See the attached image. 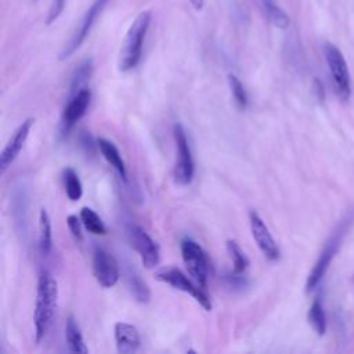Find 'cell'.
Here are the masks:
<instances>
[{"label": "cell", "instance_id": "cell-18", "mask_svg": "<svg viewBox=\"0 0 354 354\" xmlns=\"http://www.w3.org/2000/svg\"><path fill=\"white\" fill-rule=\"evenodd\" d=\"M65 339H66L68 350L71 353L86 354L88 351V348L84 343L83 335L80 332V328L72 315L68 317L66 324H65Z\"/></svg>", "mask_w": 354, "mask_h": 354}, {"label": "cell", "instance_id": "cell-19", "mask_svg": "<svg viewBox=\"0 0 354 354\" xmlns=\"http://www.w3.org/2000/svg\"><path fill=\"white\" fill-rule=\"evenodd\" d=\"M266 18L277 28L286 29L289 26V15L277 4L275 0H260Z\"/></svg>", "mask_w": 354, "mask_h": 354}, {"label": "cell", "instance_id": "cell-15", "mask_svg": "<svg viewBox=\"0 0 354 354\" xmlns=\"http://www.w3.org/2000/svg\"><path fill=\"white\" fill-rule=\"evenodd\" d=\"M124 279H126V285L129 288V290L131 292L133 297L138 301V303H148L151 299V290L147 285V282L141 278L140 272L131 266V264H126L124 266Z\"/></svg>", "mask_w": 354, "mask_h": 354}, {"label": "cell", "instance_id": "cell-22", "mask_svg": "<svg viewBox=\"0 0 354 354\" xmlns=\"http://www.w3.org/2000/svg\"><path fill=\"white\" fill-rule=\"evenodd\" d=\"M307 319L308 324L311 325V328L314 329V332L319 336H322L326 330V315L322 307V303L319 299H315L310 308H308V314H307Z\"/></svg>", "mask_w": 354, "mask_h": 354}, {"label": "cell", "instance_id": "cell-25", "mask_svg": "<svg viewBox=\"0 0 354 354\" xmlns=\"http://www.w3.org/2000/svg\"><path fill=\"white\" fill-rule=\"evenodd\" d=\"M228 86L232 94V98L239 109H245L248 105V93L245 90V86L239 80V77L234 73L228 75Z\"/></svg>", "mask_w": 354, "mask_h": 354}, {"label": "cell", "instance_id": "cell-10", "mask_svg": "<svg viewBox=\"0 0 354 354\" xmlns=\"http://www.w3.org/2000/svg\"><path fill=\"white\" fill-rule=\"evenodd\" d=\"M93 274L100 286L108 289L116 285L120 272L115 257L102 248H95L93 253Z\"/></svg>", "mask_w": 354, "mask_h": 354}, {"label": "cell", "instance_id": "cell-17", "mask_svg": "<svg viewBox=\"0 0 354 354\" xmlns=\"http://www.w3.org/2000/svg\"><path fill=\"white\" fill-rule=\"evenodd\" d=\"M93 75V59L86 58L83 59L73 71L71 76V84H69V95L72 97L77 91L87 87V83Z\"/></svg>", "mask_w": 354, "mask_h": 354}, {"label": "cell", "instance_id": "cell-30", "mask_svg": "<svg viewBox=\"0 0 354 354\" xmlns=\"http://www.w3.org/2000/svg\"><path fill=\"white\" fill-rule=\"evenodd\" d=\"M351 281H353V283H354V275H353V277H351Z\"/></svg>", "mask_w": 354, "mask_h": 354}, {"label": "cell", "instance_id": "cell-7", "mask_svg": "<svg viewBox=\"0 0 354 354\" xmlns=\"http://www.w3.org/2000/svg\"><path fill=\"white\" fill-rule=\"evenodd\" d=\"M108 1L109 0H93V3L88 6L86 12L83 14L80 22L75 28L72 36L69 37V40L65 43L64 48L61 50L59 59L69 58L84 43V40L90 35L93 26L95 25L98 17L102 14L104 8L106 7Z\"/></svg>", "mask_w": 354, "mask_h": 354}, {"label": "cell", "instance_id": "cell-21", "mask_svg": "<svg viewBox=\"0 0 354 354\" xmlns=\"http://www.w3.org/2000/svg\"><path fill=\"white\" fill-rule=\"evenodd\" d=\"M62 181H64V188L68 199L72 202H76L82 198L83 195V187L82 181L77 176V173L72 167H66L62 171Z\"/></svg>", "mask_w": 354, "mask_h": 354}, {"label": "cell", "instance_id": "cell-2", "mask_svg": "<svg viewBox=\"0 0 354 354\" xmlns=\"http://www.w3.org/2000/svg\"><path fill=\"white\" fill-rule=\"evenodd\" d=\"M354 223V209H350L348 212H346V214L337 221V224L335 225V228L332 230V232L329 234L315 264L313 266L307 281H306V292L310 293L311 290H314L318 283L321 282V279L324 278L325 272L328 271L335 254L337 253L339 248L342 246V242L347 234V231L350 230L351 224Z\"/></svg>", "mask_w": 354, "mask_h": 354}, {"label": "cell", "instance_id": "cell-13", "mask_svg": "<svg viewBox=\"0 0 354 354\" xmlns=\"http://www.w3.org/2000/svg\"><path fill=\"white\" fill-rule=\"evenodd\" d=\"M33 123H35L33 118H28L25 122H22L18 126V129L14 131L12 137L10 138V141L7 142L4 149L1 151V155H0L1 173H4L12 165V162L18 158V155H19L21 149L24 148V144L29 136V131H30Z\"/></svg>", "mask_w": 354, "mask_h": 354}, {"label": "cell", "instance_id": "cell-6", "mask_svg": "<svg viewBox=\"0 0 354 354\" xmlns=\"http://www.w3.org/2000/svg\"><path fill=\"white\" fill-rule=\"evenodd\" d=\"M155 278L163 283L173 286L177 290L191 295L206 311L212 310V303L206 289L201 288L194 279H189L180 268L166 267L155 272Z\"/></svg>", "mask_w": 354, "mask_h": 354}, {"label": "cell", "instance_id": "cell-29", "mask_svg": "<svg viewBox=\"0 0 354 354\" xmlns=\"http://www.w3.org/2000/svg\"><path fill=\"white\" fill-rule=\"evenodd\" d=\"M188 1L191 3V6H192L196 11L202 10V7H203V4H205V0H188Z\"/></svg>", "mask_w": 354, "mask_h": 354}, {"label": "cell", "instance_id": "cell-1", "mask_svg": "<svg viewBox=\"0 0 354 354\" xmlns=\"http://www.w3.org/2000/svg\"><path fill=\"white\" fill-rule=\"evenodd\" d=\"M58 300V283L55 278L48 271H41L37 278L36 288V301L33 311V325H35V342L39 344L47 335Z\"/></svg>", "mask_w": 354, "mask_h": 354}, {"label": "cell", "instance_id": "cell-28", "mask_svg": "<svg viewBox=\"0 0 354 354\" xmlns=\"http://www.w3.org/2000/svg\"><path fill=\"white\" fill-rule=\"evenodd\" d=\"M80 145L84 148L86 152H90V153H93L94 147H95L91 136L86 131H82V134H80Z\"/></svg>", "mask_w": 354, "mask_h": 354}, {"label": "cell", "instance_id": "cell-8", "mask_svg": "<svg viewBox=\"0 0 354 354\" xmlns=\"http://www.w3.org/2000/svg\"><path fill=\"white\" fill-rule=\"evenodd\" d=\"M173 137L176 144V165H174V180L180 185H188L194 178V159L189 148V142L187 138V133L183 127V124L176 123L173 126Z\"/></svg>", "mask_w": 354, "mask_h": 354}, {"label": "cell", "instance_id": "cell-20", "mask_svg": "<svg viewBox=\"0 0 354 354\" xmlns=\"http://www.w3.org/2000/svg\"><path fill=\"white\" fill-rule=\"evenodd\" d=\"M53 248V234H51V220L46 209L39 212V249L43 254H48Z\"/></svg>", "mask_w": 354, "mask_h": 354}, {"label": "cell", "instance_id": "cell-23", "mask_svg": "<svg viewBox=\"0 0 354 354\" xmlns=\"http://www.w3.org/2000/svg\"><path fill=\"white\" fill-rule=\"evenodd\" d=\"M80 220L83 223V227L94 234V235H105L106 234V227L102 223V220L100 218V216L90 207L84 206L80 209Z\"/></svg>", "mask_w": 354, "mask_h": 354}, {"label": "cell", "instance_id": "cell-27", "mask_svg": "<svg viewBox=\"0 0 354 354\" xmlns=\"http://www.w3.org/2000/svg\"><path fill=\"white\" fill-rule=\"evenodd\" d=\"M65 3H66V0H51L50 8H48V14H47V21H46L48 25L58 19L61 12L64 11Z\"/></svg>", "mask_w": 354, "mask_h": 354}, {"label": "cell", "instance_id": "cell-4", "mask_svg": "<svg viewBox=\"0 0 354 354\" xmlns=\"http://www.w3.org/2000/svg\"><path fill=\"white\" fill-rule=\"evenodd\" d=\"M324 55L337 95L343 101H347L351 95V79L344 55L335 44L329 41L324 44Z\"/></svg>", "mask_w": 354, "mask_h": 354}, {"label": "cell", "instance_id": "cell-5", "mask_svg": "<svg viewBox=\"0 0 354 354\" xmlns=\"http://www.w3.org/2000/svg\"><path fill=\"white\" fill-rule=\"evenodd\" d=\"M181 257L189 277L203 289L207 288L209 259L203 248L191 238L181 241Z\"/></svg>", "mask_w": 354, "mask_h": 354}, {"label": "cell", "instance_id": "cell-12", "mask_svg": "<svg viewBox=\"0 0 354 354\" xmlns=\"http://www.w3.org/2000/svg\"><path fill=\"white\" fill-rule=\"evenodd\" d=\"M249 223H250V231L253 235V239L261 253L268 259V260H278L279 259V248L272 238L268 227L263 221V218L254 212H249Z\"/></svg>", "mask_w": 354, "mask_h": 354}, {"label": "cell", "instance_id": "cell-11", "mask_svg": "<svg viewBox=\"0 0 354 354\" xmlns=\"http://www.w3.org/2000/svg\"><path fill=\"white\" fill-rule=\"evenodd\" d=\"M90 100H91V93L87 87L77 91L76 94H73L69 98L66 106L64 108L62 116H61L59 127H61L62 136H66L71 131V129L76 124V122L84 116V113L90 105Z\"/></svg>", "mask_w": 354, "mask_h": 354}, {"label": "cell", "instance_id": "cell-3", "mask_svg": "<svg viewBox=\"0 0 354 354\" xmlns=\"http://www.w3.org/2000/svg\"><path fill=\"white\" fill-rule=\"evenodd\" d=\"M151 19H152L151 11L145 10V11H141L129 26L119 51V59H118L119 71L129 72L138 65L142 54V44H144L147 32L149 29Z\"/></svg>", "mask_w": 354, "mask_h": 354}, {"label": "cell", "instance_id": "cell-16", "mask_svg": "<svg viewBox=\"0 0 354 354\" xmlns=\"http://www.w3.org/2000/svg\"><path fill=\"white\" fill-rule=\"evenodd\" d=\"M97 147L100 148L101 155L104 156V159L119 173V176L126 180L127 178V173H126V166H124V160L120 156L119 149L116 148V145L105 138H98L97 140Z\"/></svg>", "mask_w": 354, "mask_h": 354}, {"label": "cell", "instance_id": "cell-24", "mask_svg": "<svg viewBox=\"0 0 354 354\" xmlns=\"http://www.w3.org/2000/svg\"><path fill=\"white\" fill-rule=\"evenodd\" d=\"M227 250H228V254H230V257L232 260V266H234L232 274L242 275L249 266V259L246 257L243 250L239 248V245L234 239L227 241Z\"/></svg>", "mask_w": 354, "mask_h": 354}, {"label": "cell", "instance_id": "cell-26", "mask_svg": "<svg viewBox=\"0 0 354 354\" xmlns=\"http://www.w3.org/2000/svg\"><path fill=\"white\" fill-rule=\"evenodd\" d=\"M82 220H80V216H75V214H71L66 217V225L71 231V234L77 239V241H82L83 239V232H82Z\"/></svg>", "mask_w": 354, "mask_h": 354}, {"label": "cell", "instance_id": "cell-14", "mask_svg": "<svg viewBox=\"0 0 354 354\" xmlns=\"http://www.w3.org/2000/svg\"><path fill=\"white\" fill-rule=\"evenodd\" d=\"M116 348L122 354L134 353L141 344V337L138 329L127 322H116L113 328Z\"/></svg>", "mask_w": 354, "mask_h": 354}, {"label": "cell", "instance_id": "cell-9", "mask_svg": "<svg viewBox=\"0 0 354 354\" xmlns=\"http://www.w3.org/2000/svg\"><path fill=\"white\" fill-rule=\"evenodd\" d=\"M126 234L131 248L138 253L142 266L145 268H155L160 260L158 243L137 224H129Z\"/></svg>", "mask_w": 354, "mask_h": 354}]
</instances>
